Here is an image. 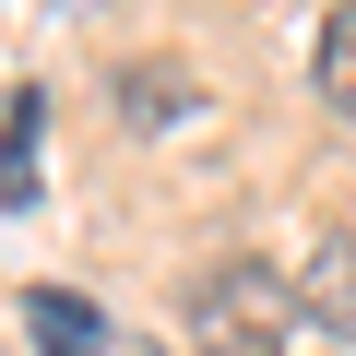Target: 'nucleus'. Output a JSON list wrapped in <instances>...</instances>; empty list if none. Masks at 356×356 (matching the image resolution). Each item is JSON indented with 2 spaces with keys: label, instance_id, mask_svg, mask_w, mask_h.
<instances>
[{
  "label": "nucleus",
  "instance_id": "1",
  "mask_svg": "<svg viewBox=\"0 0 356 356\" xmlns=\"http://www.w3.org/2000/svg\"><path fill=\"white\" fill-rule=\"evenodd\" d=\"M178 321H191L202 356H285V332H297V273H273L261 250H226V261L191 273Z\"/></svg>",
  "mask_w": 356,
  "mask_h": 356
},
{
  "label": "nucleus",
  "instance_id": "2",
  "mask_svg": "<svg viewBox=\"0 0 356 356\" xmlns=\"http://www.w3.org/2000/svg\"><path fill=\"white\" fill-rule=\"evenodd\" d=\"M36 154H48V95L24 83V95H13V119H0V214H36V202H48Z\"/></svg>",
  "mask_w": 356,
  "mask_h": 356
},
{
  "label": "nucleus",
  "instance_id": "3",
  "mask_svg": "<svg viewBox=\"0 0 356 356\" xmlns=\"http://www.w3.org/2000/svg\"><path fill=\"white\" fill-rule=\"evenodd\" d=\"M24 332H36V356H107V309L72 285H24Z\"/></svg>",
  "mask_w": 356,
  "mask_h": 356
},
{
  "label": "nucleus",
  "instance_id": "4",
  "mask_svg": "<svg viewBox=\"0 0 356 356\" xmlns=\"http://www.w3.org/2000/svg\"><path fill=\"white\" fill-rule=\"evenodd\" d=\"M191 107H202V83L178 72V60H119V119L131 131H178Z\"/></svg>",
  "mask_w": 356,
  "mask_h": 356
},
{
  "label": "nucleus",
  "instance_id": "5",
  "mask_svg": "<svg viewBox=\"0 0 356 356\" xmlns=\"http://www.w3.org/2000/svg\"><path fill=\"white\" fill-rule=\"evenodd\" d=\"M297 321H321V332L356 344V238H321V250H309V273H297Z\"/></svg>",
  "mask_w": 356,
  "mask_h": 356
},
{
  "label": "nucleus",
  "instance_id": "6",
  "mask_svg": "<svg viewBox=\"0 0 356 356\" xmlns=\"http://www.w3.org/2000/svg\"><path fill=\"white\" fill-rule=\"evenodd\" d=\"M309 72H321V107H332V119H356V13H321Z\"/></svg>",
  "mask_w": 356,
  "mask_h": 356
},
{
  "label": "nucleus",
  "instance_id": "7",
  "mask_svg": "<svg viewBox=\"0 0 356 356\" xmlns=\"http://www.w3.org/2000/svg\"><path fill=\"white\" fill-rule=\"evenodd\" d=\"M154 356H166V344H154Z\"/></svg>",
  "mask_w": 356,
  "mask_h": 356
}]
</instances>
